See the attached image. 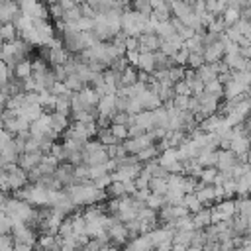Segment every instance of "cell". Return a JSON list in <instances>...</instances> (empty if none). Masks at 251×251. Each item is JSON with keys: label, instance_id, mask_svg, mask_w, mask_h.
Segmentation results:
<instances>
[{"label": "cell", "instance_id": "6da1fadb", "mask_svg": "<svg viewBox=\"0 0 251 251\" xmlns=\"http://www.w3.org/2000/svg\"><path fill=\"white\" fill-rule=\"evenodd\" d=\"M131 8H133L135 14H141V16H147V18H149V14L153 12L149 0H131Z\"/></svg>", "mask_w": 251, "mask_h": 251}]
</instances>
